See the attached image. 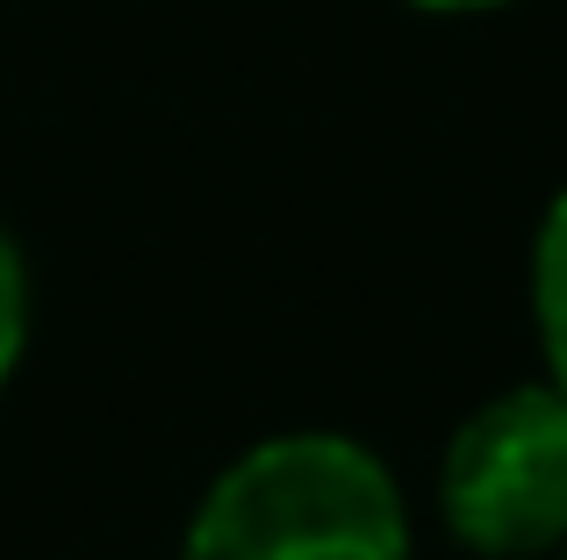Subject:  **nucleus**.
<instances>
[{"label": "nucleus", "mask_w": 567, "mask_h": 560, "mask_svg": "<svg viewBox=\"0 0 567 560\" xmlns=\"http://www.w3.org/2000/svg\"><path fill=\"white\" fill-rule=\"evenodd\" d=\"M187 560H410L395 475L338 432L251 446L202 496Z\"/></svg>", "instance_id": "f257e3e1"}, {"label": "nucleus", "mask_w": 567, "mask_h": 560, "mask_svg": "<svg viewBox=\"0 0 567 560\" xmlns=\"http://www.w3.org/2000/svg\"><path fill=\"white\" fill-rule=\"evenodd\" d=\"M424 14H488V8H511V0H410Z\"/></svg>", "instance_id": "39448f33"}, {"label": "nucleus", "mask_w": 567, "mask_h": 560, "mask_svg": "<svg viewBox=\"0 0 567 560\" xmlns=\"http://www.w3.org/2000/svg\"><path fill=\"white\" fill-rule=\"evenodd\" d=\"M445 525L474 553L525 560L567 547V388H511L460 424L445 453Z\"/></svg>", "instance_id": "f03ea898"}, {"label": "nucleus", "mask_w": 567, "mask_h": 560, "mask_svg": "<svg viewBox=\"0 0 567 560\" xmlns=\"http://www.w3.org/2000/svg\"><path fill=\"white\" fill-rule=\"evenodd\" d=\"M532 317H539V345L554 366V388H567V187L554 195L532 245Z\"/></svg>", "instance_id": "7ed1b4c3"}, {"label": "nucleus", "mask_w": 567, "mask_h": 560, "mask_svg": "<svg viewBox=\"0 0 567 560\" xmlns=\"http://www.w3.org/2000/svg\"><path fill=\"white\" fill-rule=\"evenodd\" d=\"M22 331H29V280H22V259H14L8 230H0V381L22 360Z\"/></svg>", "instance_id": "20e7f679"}]
</instances>
